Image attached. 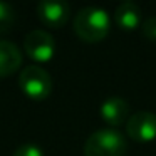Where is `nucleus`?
<instances>
[{"label":"nucleus","mask_w":156,"mask_h":156,"mask_svg":"<svg viewBox=\"0 0 156 156\" xmlns=\"http://www.w3.org/2000/svg\"><path fill=\"white\" fill-rule=\"evenodd\" d=\"M22 64V52L14 42L0 41V77L15 72Z\"/></svg>","instance_id":"9"},{"label":"nucleus","mask_w":156,"mask_h":156,"mask_svg":"<svg viewBox=\"0 0 156 156\" xmlns=\"http://www.w3.org/2000/svg\"><path fill=\"white\" fill-rule=\"evenodd\" d=\"M111 27V17L101 7L87 5L82 7L74 17V30L82 41L98 42L108 35Z\"/></svg>","instance_id":"1"},{"label":"nucleus","mask_w":156,"mask_h":156,"mask_svg":"<svg viewBox=\"0 0 156 156\" xmlns=\"http://www.w3.org/2000/svg\"><path fill=\"white\" fill-rule=\"evenodd\" d=\"M19 84L22 91L34 99H44L52 91V77L44 67L35 64H29L24 67L19 76Z\"/></svg>","instance_id":"3"},{"label":"nucleus","mask_w":156,"mask_h":156,"mask_svg":"<svg viewBox=\"0 0 156 156\" xmlns=\"http://www.w3.org/2000/svg\"><path fill=\"white\" fill-rule=\"evenodd\" d=\"M12 156H44L42 149L34 143H24L14 151Z\"/></svg>","instance_id":"11"},{"label":"nucleus","mask_w":156,"mask_h":156,"mask_svg":"<svg viewBox=\"0 0 156 156\" xmlns=\"http://www.w3.org/2000/svg\"><path fill=\"white\" fill-rule=\"evenodd\" d=\"M15 20V10L10 4L0 2V34L7 32Z\"/></svg>","instance_id":"10"},{"label":"nucleus","mask_w":156,"mask_h":156,"mask_svg":"<svg viewBox=\"0 0 156 156\" xmlns=\"http://www.w3.org/2000/svg\"><path fill=\"white\" fill-rule=\"evenodd\" d=\"M39 19L49 27H62L71 15V7L62 0H42L37 4Z\"/></svg>","instance_id":"6"},{"label":"nucleus","mask_w":156,"mask_h":156,"mask_svg":"<svg viewBox=\"0 0 156 156\" xmlns=\"http://www.w3.org/2000/svg\"><path fill=\"white\" fill-rule=\"evenodd\" d=\"M99 114L108 124L119 126L122 122H128L129 119V102L119 96H109L101 102Z\"/></svg>","instance_id":"7"},{"label":"nucleus","mask_w":156,"mask_h":156,"mask_svg":"<svg viewBox=\"0 0 156 156\" xmlns=\"http://www.w3.org/2000/svg\"><path fill=\"white\" fill-rule=\"evenodd\" d=\"M126 133L131 139L148 143L156 139V114L151 111H136L126 122Z\"/></svg>","instance_id":"4"},{"label":"nucleus","mask_w":156,"mask_h":156,"mask_svg":"<svg viewBox=\"0 0 156 156\" xmlns=\"http://www.w3.org/2000/svg\"><path fill=\"white\" fill-rule=\"evenodd\" d=\"M141 32L144 34L146 39H149V41H156V15H151V17L143 19Z\"/></svg>","instance_id":"12"},{"label":"nucleus","mask_w":156,"mask_h":156,"mask_svg":"<svg viewBox=\"0 0 156 156\" xmlns=\"http://www.w3.org/2000/svg\"><path fill=\"white\" fill-rule=\"evenodd\" d=\"M24 45L27 54L39 62L49 61L55 52L54 37L49 32L42 30V29H35V30L29 32L24 39Z\"/></svg>","instance_id":"5"},{"label":"nucleus","mask_w":156,"mask_h":156,"mask_svg":"<svg viewBox=\"0 0 156 156\" xmlns=\"http://www.w3.org/2000/svg\"><path fill=\"white\" fill-rule=\"evenodd\" d=\"M114 20L121 29L126 30H133V29L139 27V24L143 22L141 9L136 2L133 0H124L116 7L114 10Z\"/></svg>","instance_id":"8"},{"label":"nucleus","mask_w":156,"mask_h":156,"mask_svg":"<svg viewBox=\"0 0 156 156\" xmlns=\"http://www.w3.org/2000/svg\"><path fill=\"white\" fill-rule=\"evenodd\" d=\"M126 138L114 128L94 131L84 143V156H124Z\"/></svg>","instance_id":"2"}]
</instances>
